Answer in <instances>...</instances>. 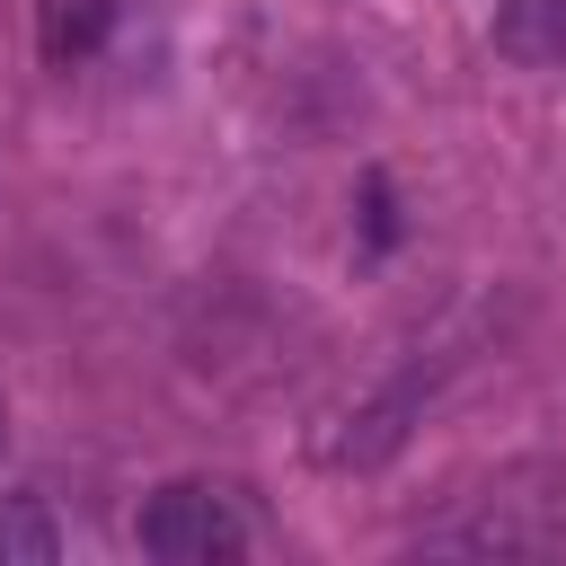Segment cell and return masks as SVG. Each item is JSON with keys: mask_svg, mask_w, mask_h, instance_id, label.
Instances as JSON below:
<instances>
[{"mask_svg": "<svg viewBox=\"0 0 566 566\" xmlns=\"http://www.w3.org/2000/svg\"><path fill=\"white\" fill-rule=\"evenodd\" d=\"M133 539H142V557H168V566H221V557L248 548V513H239V495L212 486V478H168V486L142 504Z\"/></svg>", "mask_w": 566, "mask_h": 566, "instance_id": "obj_2", "label": "cell"}, {"mask_svg": "<svg viewBox=\"0 0 566 566\" xmlns=\"http://www.w3.org/2000/svg\"><path fill=\"white\" fill-rule=\"evenodd\" d=\"M0 451H9V407H0Z\"/></svg>", "mask_w": 566, "mask_h": 566, "instance_id": "obj_7", "label": "cell"}, {"mask_svg": "<svg viewBox=\"0 0 566 566\" xmlns=\"http://www.w3.org/2000/svg\"><path fill=\"white\" fill-rule=\"evenodd\" d=\"M433 557H557L566 548V469L557 460H504L451 513L424 522Z\"/></svg>", "mask_w": 566, "mask_h": 566, "instance_id": "obj_1", "label": "cell"}, {"mask_svg": "<svg viewBox=\"0 0 566 566\" xmlns=\"http://www.w3.org/2000/svg\"><path fill=\"white\" fill-rule=\"evenodd\" d=\"M495 53H513V62H557L566 53V0H504V18H495Z\"/></svg>", "mask_w": 566, "mask_h": 566, "instance_id": "obj_5", "label": "cell"}, {"mask_svg": "<svg viewBox=\"0 0 566 566\" xmlns=\"http://www.w3.org/2000/svg\"><path fill=\"white\" fill-rule=\"evenodd\" d=\"M115 27V0H35V44L44 62H88Z\"/></svg>", "mask_w": 566, "mask_h": 566, "instance_id": "obj_4", "label": "cell"}, {"mask_svg": "<svg viewBox=\"0 0 566 566\" xmlns=\"http://www.w3.org/2000/svg\"><path fill=\"white\" fill-rule=\"evenodd\" d=\"M424 398H433V371H389L380 389H363L354 407H336L327 424H318V460L327 469H380V460H398V442L416 433V416H424Z\"/></svg>", "mask_w": 566, "mask_h": 566, "instance_id": "obj_3", "label": "cell"}, {"mask_svg": "<svg viewBox=\"0 0 566 566\" xmlns=\"http://www.w3.org/2000/svg\"><path fill=\"white\" fill-rule=\"evenodd\" d=\"M62 557V522L44 513V495H0V566H53Z\"/></svg>", "mask_w": 566, "mask_h": 566, "instance_id": "obj_6", "label": "cell"}]
</instances>
